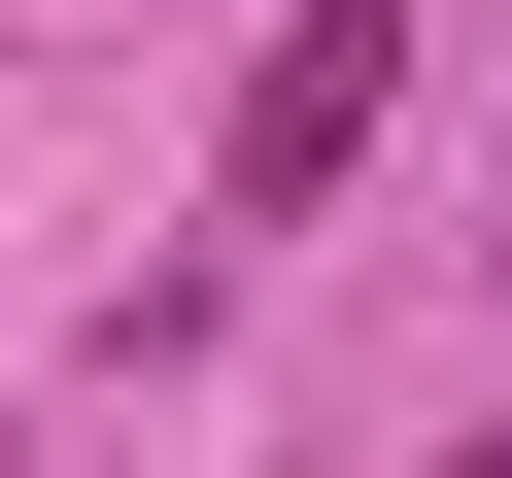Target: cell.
I'll use <instances>...</instances> for the list:
<instances>
[{"label":"cell","mask_w":512,"mask_h":478,"mask_svg":"<svg viewBox=\"0 0 512 478\" xmlns=\"http://www.w3.org/2000/svg\"><path fill=\"white\" fill-rule=\"evenodd\" d=\"M376 103H410V0H308V35L239 69V137H205V205H239V239H274V205H342V171H376Z\"/></svg>","instance_id":"6da1fadb"}]
</instances>
